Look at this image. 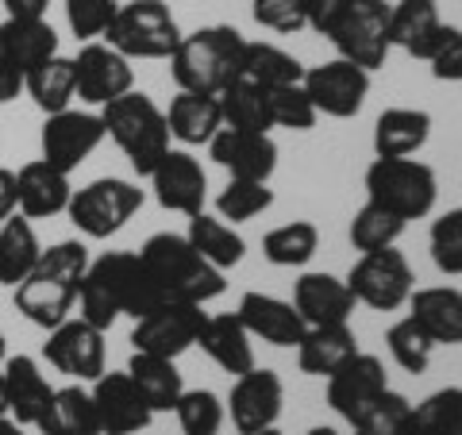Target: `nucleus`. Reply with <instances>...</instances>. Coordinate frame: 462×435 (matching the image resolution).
<instances>
[{"label": "nucleus", "instance_id": "1", "mask_svg": "<svg viewBox=\"0 0 462 435\" xmlns=\"http://www.w3.org/2000/svg\"><path fill=\"white\" fill-rule=\"evenodd\" d=\"M162 301L151 282V273L143 270L139 251H108L89 263L81 278L78 293V316L89 320L93 328L108 331L120 316H139L151 312Z\"/></svg>", "mask_w": 462, "mask_h": 435}, {"label": "nucleus", "instance_id": "2", "mask_svg": "<svg viewBox=\"0 0 462 435\" xmlns=\"http://www.w3.org/2000/svg\"><path fill=\"white\" fill-rule=\"evenodd\" d=\"M89 263H93L89 246L81 239H62V243L42 246L35 270L12 289L16 312L42 331L58 328L66 316H74L81 278H85V270H89Z\"/></svg>", "mask_w": 462, "mask_h": 435}, {"label": "nucleus", "instance_id": "3", "mask_svg": "<svg viewBox=\"0 0 462 435\" xmlns=\"http://www.w3.org/2000/svg\"><path fill=\"white\" fill-rule=\"evenodd\" d=\"M139 263L151 273V282L162 301H189L208 304L227 289L224 270L197 255V246L178 231H158L139 246Z\"/></svg>", "mask_w": 462, "mask_h": 435}, {"label": "nucleus", "instance_id": "4", "mask_svg": "<svg viewBox=\"0 0 462 435\" xmlns=\"http://www.w3.org/2000/svg\"><path fill=\"white\" fill-rule=\"evenodd\" d=\"M243 51H247V39H243L236 27L212 23L193 35H181L178 51H173L166 62H170V74L178 81V89L220 97L227 85L243 74Z\"/></svg>", "mask_w": 462, "mask_h": 435}, {"label": "nucleus", "instance_id": "5", "mask_svg": "<svg viewBox=\"0 0 462 435\" xmlns=\"http://www.w3.org/2000/svg\"><path fill=\"white\" fill-rule=\"evenodd\" d=\"M100 120H105V135H112L116 147L127 154L132 170L139 178H151V170L170 151V124H166V112L154 105V97L132 89L108 100L100 108Z\"/></svg>", "mask_w": 462, "mask_h": 435}, {"label": "nucleus", "instance_id": "6", "mask_svg": "<svg viewBox=\"0 0 462 435\" xmlns=\"http://www.w3.org/2000/svg\"><path fill=\"white\" fill-rule=\"evenodd\" d=\"M366 200L401 216L404 224L424 220L439 200L436 170L420 158H374L366 166Z\"/></svg>", "mask_w": 462, "mask_h": 435}, {"label": "nucleus", "instance_id": "7", "mask_svg": "<svg viewBox=\"0 0 462 435\" xmlns=\"http://www.w3.org/2000/svg\"><path fill=\"white\" fill-rule=\"evenodd\" d=\"M105 42L124 58H170L181 42V27L173 20L166 0H127L116 12Z\"/></svg>", "mask_w": 462, "mask_h": 435}, {"label": "nucleus", "instance_id": "8", "mask_svg": "<svg viewBox=\"0 0 462 435\" xmlns=\"http://www.w3.org/2000/svg\"><path fill=\"white\" fill-rule=\"evenodd\" d=\"M143 200H147V193L135 181L97 178L89 185H81V190H74L66 216L85 239H108L143 208Z\"/></svg>", "mask_w": 462, "mask_h": 435}, {"label": "nucleus", "instance_id": "9", "mask_svg": "<svg viewBox=\"0 0 462 435\" xmlns=\"http://www.w3.org/2000/svg\"><path fill=\"white\" fill-rule=\"evenodd\" d=\"M331 47L339 58L363 66V69H382L389 58V5L385 0H346L339 20L331 23Z\"/></svg>", "mask_w": 462, "mask_h": 435}, {"label": "nucleus", "instance_id": "10", "mask_svg": "<svg viewBox=\"0 0 462 435\" xmlns=\"http://www.w3.org/2000/svg\"><path fill=\"white\" fill-rule=\"evenodd\" d=\"M346 285H351L355 301L366 304V309L397 312L401 304H409V297H412L416 273L397 246H385V251L358 255L351 273H346Z\"/></svg>", "mask_w": 462, "mask_h": 435}, {"label": "nucleus", "instance_id": "11", "mask_svg": "<svg viewBox=\"0 0 462 435\" xmlns=\"http://www.w3.org/2000/svg\"><path fill=\"white\" fill-rule=\"evenodd\" d=\"M208 312L205 304L189 301H158L151 312H143L132 328V347L143 355L181 358L189 347H197V336L205 328Z\"/></svg>", "mask_w": 462, "mask_h": 435}, {"label": "nucleus", "instance_id": "12", "mask_svg": "<svg viewBox=\"0 0 462 435\" xmlns=\"http://www.w3.org/2000/svg\"><path fill=\"white\" fill-rule=\"evenodd\" d=\"M100 143H105V120H100V112H81V108L51 112L39 132L42 162H51L62 173H74Z\"/></svg>", "mask_w": 462, "mask_h": 435}, {"label": "nucleus", "instance_id": "13", "mask_svg": "<svg viewBox=\"0 0 462 435\" xmlns=\"http://www.w3.org/2000/svg\"><path fill=\"white\" fill-rule=\"evenodd\" d=\"M300 85H305V93L320 116L351 120V116L363 112L370 97V69L346 62V58H331L324 66H309Z\"/></svg>", "mask_w": 462, "mask_h": 435}, {"label": "nucleus", "instance_id": "14", "mask_svg": "<svg viewBox=\"0 0 462 435\" xmlns=\"http://www.w3.org/2000/svg\"><path fill=\"white\" fill-rule=\"evenodd\" d=\"M47 362L74 382H97L105 374V331L93 328L81 316H66L58 328L47 331L42 343Z\"/></svg>", "mask_w": 462, "mask_h": 435}, {"label": "nucleus", "instance_id": "15", "mask_svg": "<svg viewBox=\"0 0 462 435\" xmlns=\"http://www.w3.org/2000/svg\"><path fill=\"white\" fill-rule=\"evenodd\" d=\"M285 404V385L278 378V370L270 366H254L247 374H239L227 397V412H231V428L239 435H258L278 424Z\"/></svg>", "mask_w": 462, "mask_h": 435}, {"label": "nucleus", "instance_id": "16", "mask_svg": "<svg viewBox=\"0 0 462 435\" xmlns=\"http://www.w3.org/2000/svg\"><path fill=\"white\" fill-rule=\"evenodd\" d=\"M93 404L100 420V435H139L151 428L154 409L147 397L139 393V385L132 382L127 370H105L93 382Z\"/></svg>", "mask_w": 462, "mask_h": 435}, {"label": "nucleus", "instance_id": "17", "mask_svg": "<svg viewBox=\"0 0 462 435\" xmlns=\"http://www.w3.org/2000/svg\"><path fill=\"white\" fill-rule=\"evenodd\" d=\"M74 81H78V97L85 105L105 108L108 100L135 89V69H132V58H124L108 42L93 39L74 58Z\"/></svg>", "mask_w": 462, "mask_h": 435}, {"label": "nucleus", "instance_id": "18", "mask_svg": "<svg viewBox=\"0 0 462 435\" xmlns=\"http://www.w3.org/2000/svg\"><path fill=\"white\" fill-rule=\"evenodd\" d=\"M385 389H389V374L382 366V358L358 351L351 362H343V366L328 378V404H331V412L346 420V424H355Z\"/></svg>", "mask_w": 462, "mask_h": 435}, {"label": "nucleus", "instance_id": "19", "mask_svg": "<svg viewBox=\"0 0 462 435\" xmlns=\"http://www.w3.org/2000/svg\"><path fill=\"white\" fill-rule=\"evenodd\" d=\"M151 190H154V200L166 212L197 216V212H205V200H208L205 166H200L189 151H173L170 147L162 154V162L151 170Z\"/></svg>", "mask_w": 462, "mask_h": 435}, {"label": "nucleus", "instance_id": "20", "mask_svg": "<svg viewBox=\"0 0 462 435\" xmlns=\"http://www.w3.org/2000/svg\"><path fill=\"white\" fill-rule=\"evenodd\" d=\"M208 158L231 178L270 181L278 170V143L270 132H239V127H220L208 143Z\"/></svg>", "mask_w": 462, "mask_h": 435}, {"label": "nucleus", "instance_id": "21", "mask_svg": "<svg viewBox=\"0 0 462 435\" xmlns=\"http://www.w3.org/2000/svg\"><path fill=\"white\" fill-rule=\"evenodd\" d=\"M236 316L243 320V328L251 331V339H263L270 347H297L300 336H305V328H309L300 320V312L293 309V301L258 293V289L239 297Z\"/></svg>", "mask_w": 462, "mask_h": 435}, {"label": "nucleus", "instance_id": "22", "mask_svg": "<svg viewBox=\"0 0 462 435\" xmlns=\"http://www.w3.org/2000/svg\"><path fill=\"white\" fill-rule=\"evenodd\" d=\"M355 293L351 285L339 282L336 273H300L293 285V309L309 328L316 324H351L355 312Z\"/></svg>", "mask_w": 462, "mask_h": 435}, {"label": "nucleus", "instance_id": "23", "mask_svg": "<svg viewBox=\"0 0 462 435\" xmlns=\"http://www.w3.org/2000/svg\"><path fill=\"white\" fill-rule=\"evenodd\" d=\"M69 197V173L54 170L51 162H27L16 170V212L27 216V220H51V216H62Z\"/></svg>", "mask_w": 462, "mask_h": 435}, {"label": "nucleus", "instance_id": "24", "mask_svg": "<svg viewBox=\"0 0 462 435\" xmlns=\"http://www.w3.org/2000/svg\"><path fill=\"white\" fill-rule=\"evenodd\" d=\"M409 316L428 331V339L436 347H462V289L455 285L412 289Z\"/></svg>", "mask_w": 462, "mask_h": 435}, {"label": "nucleus", "instance_id": "25", "mask_svg": "<svg viewBox=\"0 0 462 435\" xmlns=\"http://www.w3.org/2000/svg\"><path fill=\"white\" fill-rule=\"evenodd\" d=\"M5 385H8V416L23 428H35L42 409L54 397V385L47 382V374L39 370V362L32 355H12L5 358Z\"/></svg>", "mask_w": 462, "mask_h": 435}, {"label": "nucleus", "instance_id": "26", "mask_svg": "<svg viewBox=\"0 0 462 435\" xmlns=\"http://www.w3.org/2000/svg\"><path fill=\"white\" fill-rule=\"evenodd\" d=\"M197 347L205 351L216 366L231 378L254 370V343H251V331L243 328V320L236 312H220V316H208L205 328L197 336Z\"/></svg>", "mask_w": 462, "mask_h": 435}, {"label": "nucleus", "instance_id": "27", "mask_svg": "<svg viewBox=\"0 0 462 435\" xmlns=\"http://www.w3.org/2000/svg\"><path fill=\"white\" fill-rule=\"evenodd\" d=\"M439 0H397L389 5V47L428 58L439 39Z\"/></svg>", "mask_w": 462, "mask_h": 435}, {"label": "nucleus", "instance_id": "28", "mask_svg": "<svg viewBox=\"0 0 462 435\" xmlns=\"http://www.w3.org/2000/svg\"><path fill=\"white\" fill-rule=\"evenodd\" d=\"M358 355V339L351 324H316L305 328V336L297 343V366L300 374L312 378H331L343 362H351Z\"/></svg>", "mask_w": 462, "mask_h": 435}, {"label": "nucleus", "instance_id": "29", "mask_svg": "<svg viewBox=\"0 0 462 435\" xmlns=\"http://www.w3.org/2000/svg\"><path fill=\"white\" fill-rule=\"evenodd\" d=\"M166 124H170V139H178L181 147H208L212 135L224 127L220 97L178 89V97L166 108Z\"/></svg>", "mask_w": 462, "mask_h": 435}, {"label": "nucleus", "instance_id": "30", "mask_svg": "<svg viewBox=\"0 0 462 435\" xmlns=\"http://www.w3.org/2000/svg\"><path fill=\"white\" fill-rule=\"evenodd\" d=\"M54 54H58V32L47 23V16L42 20H20V16L0 20V58H8L16 69H23V78Z\"/></svg>", "mask_w": 462, "mask_h": 435}, {"label": "nucleus", "instance_id": "31", "mask_svg": "<svg viewBox=\"0 0 462 435\" xmlns=\"http://www.w3.org/2000/svg\"><path fill=\"white\" fill-rule=\"evenodd\" d=\"M431 116L424 108H385L374 124V158H412L428 147Z\"/></svg>", "mask_w": 462, "mask_h": 435}, {"label": "nucleus", "instance_id": "32", "mask_svg": "<svg viewBox=\"0 0 462 435\" xmlns=\"http://www.w3.org/2000/svg\"><path fill=\"white\" fill-rule=\"evenodd\" d=\"M35 428H39V435H100L93 393L81 385L54 389V397L47 409H42Z\"/></svg>", "mask_w": 462, "mask_h": 435}, {"label": "nucleus", "instance_id": "33", "mask_svg": "<svg viewBox=\"0 0 462 435\" xmlns=\"http://www.w3.org/2000/svg\"><path fill=\"white\" fill-rule=\"evenodd\" d=\"M127 374L139 385V393L147 397L154 412H173V404L185 393V378L178 370V358H162V355H143L135 351L127 362Z\"/></svg>", "mask_w": 462, "mask_h": 435}, {"label": "nucleus", "instance_id": "34", "mask_svg": "<svg viewBox=\"0 0 462 435\" xmlns=\"http://www.w3.org/2000/svg\"><path fill=\"white\" fill-rule=\"evenodd\" d=\"M185 239L197 246V255L212 263L216 270H236L243 263V255H247V243L236 231V224L220 220V216H208V212H197L189 216V231H185Z\"/></svg>", "mask_w": 462, "mask_h": 435}, {"label": "nucleus", "instance_id": "35", "mask_svg": "<svg viewBox=\"0 0 462 435\" xmlns=\"http://www.w3.org/2000/svg\"><path fill=\"white\" fill-rule=\"evenodd\" d=\"M39 255H42V243L27 216L12 212L8 220H0V285L16 289L35 270Z\"/></svg>", "mask_w": 462, "mask_h": 435}, {"label": "nucleus", "instance_id": "36", "mask_svg": "<svg viewBox=\"0 0 462 435\" xmlns=\"http://www.w3.org/2000/svg\"><path fill=\"white\" fill-rule=\"evenodd\" d=\"M220 112L224 127H239V132H273V116H270V89L251 78H236L220 93Z\"/></svg>", "mask_w": 462, "mask_h": 435}, {"label": "nucleus", "instance_id": "37", "mask_svg": "<svg viewBox=\"0 0 462 435\" xmlns=\"http://www.w3.org/2000/svg\"><path fill=\"white\" fill-rule=\"evenodd\" d=\"M23 93L35 100L39 112H62V108H74V97H78V81H74V58H62L54 54L47 58L42 66H35L32 74L23 78Z\"/></svg>", "mask_w": 462, "mask_h": 435}, {"label": "nucleus", "instance_id": "38", "mask_svg": "<svg viewBox=\"0 0 462 435\" xmlns=\"http://www.w3.org/2000/svg\"><path fill=\"white\" fill-rule=\"evenodd\" d=\"M404 435H462V385L436 389L412 404Z\"/></svg>", "mask_w": 462, "mask_h": 435}, {"label": "nucleus", "instance_id": "39", "mask_svg": "<svg viewBox=\"0 0 462 435\" xmlns=\"http://www.w3.org/2000/svg\"><path fill=\"white\" fill-rule=\"evenodd\" d=\"M320 251V227L312 220H293V224H282L266 231L263 239V255L270 266H305L309 258Z\"/></svg>", "mask_w": 462, "mask_h": 435}, {"label": "nucleus", "instance_id": "40", "mask_svg": "<svg viewBox=\"0 0 462 435\" xmlns=\"http://www.w3.org/2000/svg\"><path fill=\"white\" fill-rule=\"evenodd\" d=\"M243 78L266 85V89H278V85H297L305 78V66L289 51L273 47V42H247V51H243Z\"/></svg>", "mask_w": 462, "mask_h": 435}, {"label": "nucleus", "instance_id": "41", "mask_svg": "<svg viewBox=\"0 0 462 435\" xmlns=\"http://www.w3.org/2000/svg\"><path fill=\"white\" fill-rule=\"evenodd\" d=\"M273 208V190L270 181H247V178H231L220 197H216V216L227 224H247L254 216H263Z\"/></svg>", "mask_w": 462, "mask_h": 435}, {"label": "nucleus", "instance_id": "42", "mask_svg": "<svg viewBox=\"0 0 462 435\" xmlns=\"http://www.w3.org/2000/svg\"><path fill=\"white\" fill-rule=\"evenodd\" d=\"M404 231V220L401 216H393L389 208L374 205V200H366L363 208L355 212L351 220V246L358 255H370V251H385V246H397Z\"/></svg>", "mask_w": 462, "mask_h": 435}, {"label": "nucleus", "instance_id": "43", "mask_svg": "<svg viewBox=\"0 0 462 435\" xmlns=\"http://www.w3.org/2000/svg\"><path fill=\"white\" fill-rule=\"evenodd\" d=\"M385 347L404 374H424L431 366V351H436V343L428 339V331L412 316H404L385 331Z\"/></svg>", "mask_w": 462, "mask_h": 435}, {"label": "nucleus", "instance_id": "44", "mask_svg": "<svg viewBox=\"0 0 462 435\" xmlns=\"http://www.w3.org/2000/svg\"><path fill=\"white\" fill-rule=\"evenodd\" d=\"M181 435H220L224 428V401L212 389H185L173 404Z\"/></svg>", "mask_w": 462, "mask_h": 435}, {"label": "nucleus", "instance_id": "45", "mask_svg": "<svg viewBox=\"0 0 462 435\" xmlns=\"http://www.w3.org/2000/svg\"><path fill=\"white\" fill-rule=\"evenodd\" d=\"M428 251H431V263H436L439 273L462 278V208H447L443 216L431 220Z\"/></svg>", "mask_w": 462, "mask_h": 435}, {"label": "nucleus", "instance_id": "46", "mask_svg": "<svg viewBox=\"0 0 462 435\" xmlns=\"http://www.w3.org/2000/svg\"><path fill=\"white\" fill-rule=\"evenodd\" d=\"M409 409H412L409 397L393 393V389H385V393L351 424V435H404V424H409Z\"/></svg>", "mask_w": 462, "mask_h": 435}, {"label": "nucleus", "instance_id": "47", "mask_svg": "<svg viewBox=\"0 0 462 435\" xmlns=\"http://www.w3.org/2000/svg\"><path fill=\"white\" fill-rule=\"evenodd\" d=\"M270 116H273V127H289V132H312L316 120H320V112H316L300 81L270 89Z\"/></svg>", "mask_w": 462, "mask_h": 435}, {"label": "nucleus", "instance_id": "48", "mask_svg": "<svg viewBox=\"0 0 462 435\" xmlns=\"http://www.w3.org/2000/svg\"><path fill=\"white\" fill-rule=\"evenodd\" d=\"M116 12H120V0H66V23L81 42L105 39Z\"/></svg>", "mask_w": 462, "mask_h": 435}, {"label": "nucleus", "instance_id": "49", "mask_svg": "<svg viewBox=\"0 0 462 435\" xmlns=\"http://www.w3.org/2000/svg\"><path fill=\"white\" fill-rule=\"evenodd\" d=\"M251 16L266 32L293 35L305 32V0H251Z\"/></svg>", "mask_w": 462, "mask_h": 435}, {"label": "nucleus", "instance_id": "50", "mask_svg": "<svg viewBox=\"0 0 462 435\" xmlns=\"http://www.w3.org/2000/svg\"><path fill=\"white\" fill-rule=\"evenodd\" d=\"M436 81H462V27L443 23L431 54L424 58Z\"/></svg>", "mask_w": 462, "mask_h": 435}, {"label": "nucleus", "instance_id": "51", "mask_svg": "<svg viewBox=\"0 0 462 435\" xmlns=\"http://www.w3.org/2000/svg\"><path fill=\"white\" fill-rule=\"evenodd\" d=\"M346 0H305V27H312L316 35H328L331 23L339 20Z\"/></svg>", "mask_w": 462, "mask_h": 435}, {"label": "nucleus", "instance_id": "52", "mask_svg": "<svg viewBox=\"0 0 462 435\" xmlns=\"http://www.w3.org/2000/svg\"><path fill=\"white\" fill-rule=\"evenodd\" d=\"M23 93V69H16L8 58H0V105H12Z\"/></svg>", "mask_w": 462, "mask_h": 435}, {"label": "nucleus", "instance_id": "53", "mask_svg": "<svg viewBox=\"0 0 462 435\" xmlns=\"http://www.w3.org/2000/svg\"><path fill=\"white\" fill-rule=\"evenodd\" d=\"M8 16H20V20H42L51 8V0H0Z\"/></svg>", "mask_w": 462, "mask_h": 435}, {"label": "nucleus", "instance_id": "54", "mask_svg": "<svg viewBox=\"0 0 462 435\" xmlns=\"http://www.w3.org/2000/svg\"><path fill=\"white\" fill-rule=\"evenodd\" d=\"M12 212H16V173L0 166V220H8Z\"/></svg>", "mask_w": 462, "mask_h": 435}, {"label": "nucleus", "instance_id": "55", "mask_svg": "<svg viewBox=\"0 0 462 435\" xmlns=\"http://www.w3.org/2000/svg\"><path fill=\"white\" fill-rule=\"evenodd\" d=\"M0 435H23V424H16L12 416H0Z\"/></svg>", "mask_w": 462, "mask_h": 435}, {"label": "nucleus", "instance_id": "56", "mask_svg": "<svg viewBox=\"0 0 462 435\" xmlns=\"http://www.w3.org/2000/svg\"><path fill=\"white\" fill-rule=\"evenodd\" d=\"M0 416H8V385H5V370H0Z\"/></svg>", "mask_w": 462, "mask_h": 435}, {"label": "nucleus", "instance_id": "57", "mask_svg": "<svg viewBox=\"0 0 462 435\" xmlns=\"http://www.w3.org/2000/svg\"><path fill=\"white\" fill-rule=\"evenodd\" d=\"M5 358H8V336H5V328H0V366H5Z\"/></svg>", "mask_w": 462, "mask_h": 435}, {"label": "nucleus", "instance_id": "58", "mask_svg": "<svg viewBox=\"0 0 462 435\" xmlns=\"http://www.w3.org/2000/svg\"><path fill=\"white\" fill-rule=\"evenodd\" d=\"M305 435H339V431H336V428H328V424H320V428H309Z\"/></svg>", "mask_w": 462, "mask_h": 435}, {"label": "nucleus", "instance_id": "59", "mask_svg": "<svg viewBox=\"0 0 462 435\" xmlns=\"http://www.w3.org/2000/svg\"><path fill=\"white\" fill-rule=\"evenodd\" d=\"M258 435H282L278 428H266V431H258Z\"/></svg>", "mask_w": 462, "mask_h": 435}]
</instances>
